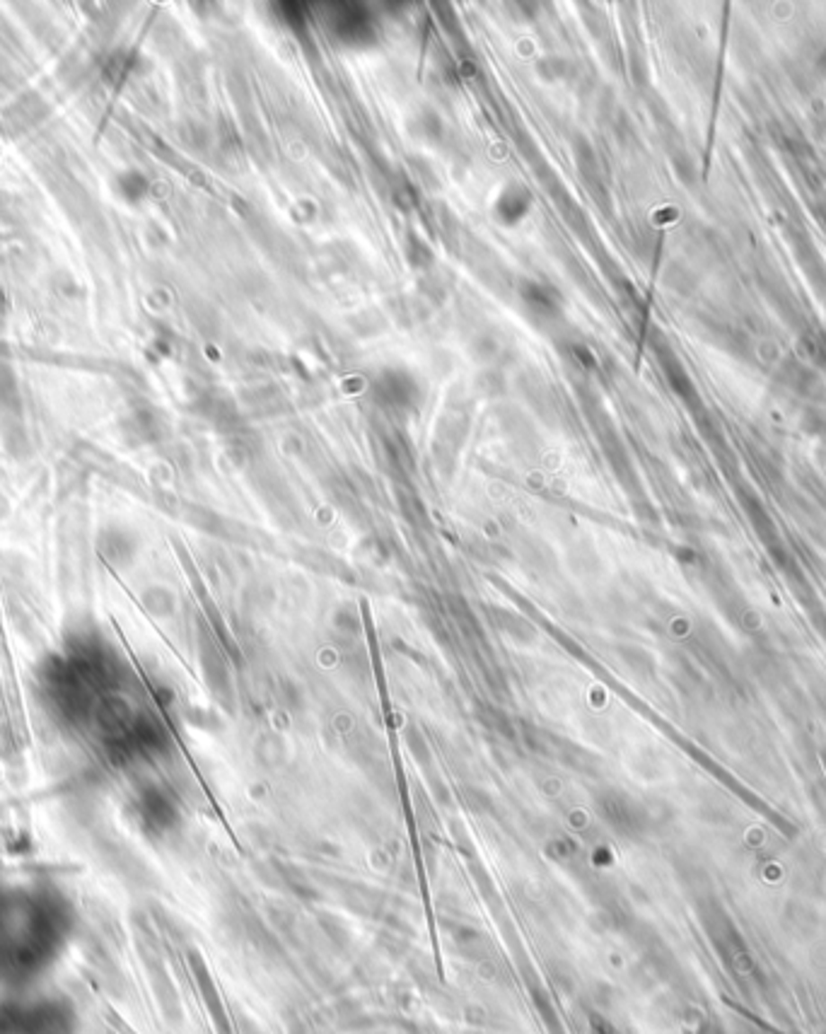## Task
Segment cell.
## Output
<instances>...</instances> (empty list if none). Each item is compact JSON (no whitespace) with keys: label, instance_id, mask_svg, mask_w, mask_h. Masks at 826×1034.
Instances as JSON below:
<instances>
[{"label":"cell","instance_id":"cell-1","mask_svg":"<svg viewBox=\"0 0 826 1034\" xmlns=\"http://www.w3.org/2000/svg\"><path fill=\"white\" fill-rule=\"evenodd\" d=\"M73 1015L54 1001L31 1005H3L0 1034H70Z\"/></svg>","mask_w":826,"mask_h":1034}]
</instances>
